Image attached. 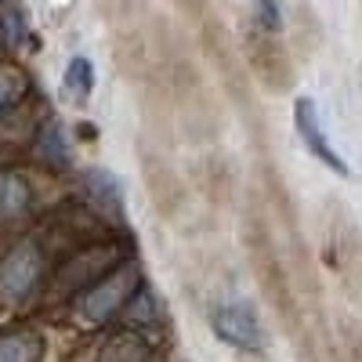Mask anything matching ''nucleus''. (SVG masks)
Returning a JSON list of instances; mask_svg holds the SVG:
<instances>
[{
  "mask_svg": "<svg viewBox=\"0 0 362 362\" xmlns=\"http://www.w3.org/2000/svg\"><path fill=\"white\" fill-rule=\"evenodd\" d=\"M138 286H141L138 264H124V268L116 264V272L102 276L98 283L83 286L76 308H80V315H83L87 322H109V319H116L119 312L127 308V300L134 297Z\"/></svg>",
  "mask_w": 362,
  "mask_h": 362,
  "instance_id": "f257e3e1",
  "label": "nucleus"
},
{
  "mask_svg": "<svg viewBox=\"0 0 362 362\" xmlns=\"http://www.w3.org/2000/svg\"><path fill=\"white\" fill-rule=\"evenodd\" d=\"M44 272H47V264H44L40 247L33 239H18V243H11L4 250V257H0V297L25 300L40 286Z\"/></svg>",
  "mask_w": 362,
  "mask_h": 362,
  "instance_id": "f03ea898",
  "label": "nucleus"
},
{
  "mask_svg": "<svg viewBox=\"0 0 362 362\" xmlns=\"http://www.w3.org/2000/svg\"><path fill=\"white\" fill-rule=\"evenodd\" d=\"M210 329L232 348L239 351H264V326L254 312V305L247 300H228V305H218L210 312Z\"/></svg>",
  "mask_w": 362,
  "mask_h": 362,
  "instance_id": "7ed1b4c3",
  "label": "nucleus"
},
{
  "mask_svg": "<svg viewBox=\"0 0 362 362\" xmlns=\"http://www.w3.org/2000/svg\"><path fill=\"white\" fill-rule=\"evenodd\" d=\"M247 54H250V66H254L257 80L268 90H290L293 87V62H290V51L283 47L279 37L250 33Z\"/></svg>",
  "mask_w": 362,
  "mask_h": 362,
  "instance_id": "20e7f679",
  "label": "nucleus"
},
{
  "mask_svg": "<svg viewBox=\"0 0 362 362\" xmlns=\"http://www.w3.org/2000/svg\"><path fill=\"white\" fill-rule=\"evenodd\" d=\"M293 127H297L300 141H305V148H308L319 163H326L329 170L341 174V177L351 174L348 163L341 160V153L329 145V138H326V131H322V119H319V109H315L312 98H297V102H293Z\"/></svg>",
  "mask_w": 362,
  "mask_h": 362,
  "instance_id": "39448f33",
  "label": "nucleus"
},
{
  "mask_svg": "<svg viewBox=\"0 0 362 362\" xmlns=\"http://www.w3.org/2000/svg\"><path fill=\"white\" fill-rule=\"evenodd\" d=\"M145 189L160 206V214H174L181 206V177L167 163H148L145 160Z\"/></svg>",
  "mask_w": 362,
  "mask_h": 362,
  "instance_id": "423d86ee",
  "label": "nucleus"
},
{
  "mask_svg": "<svg viewBox=\"0 0 362 362\" xmlns=\"http://www.w3.org/2000/svg\"><path fill=\"white\" fill-rule=\"evenodd\" d=\"M87 196H90V203L95 206H102L109 218H116V221H124V189H119V181H116V174H109V170H102V167H95V170H87Z\"/></svg>",
  "mask_w": 362,
  "mask_h": 362,
  "instance_id": "0eeeda50",
  "label": "nucleus"
},
{
  "mask_svg": "<svg viewBox=\"0 0 362 362\" xmlns=\"http://www.w3.org/2000/svg\"><path fill=\"white\" fill-rule=\"evenodd\" d=\"M29 206H33V189H29V181L15 170H4L0 174V221L25 218Z\"/></svg>",
  "mask_w": 362,
  "mask_h": 362,
  "instance_id": "6e6552de",
  "label": "nucleus"
},
{
  "mask_svg": "<svg viewBox=\"0 0 362 362\" xmlns=\"http://www.w3.org/2000/svg\"><path fill=\"white\" fill-rule=\"evenodd\" d=\"M153 344H148L145 334H134V329H119L116 337L105 341L98 362H153Z\"/></svg>",
  "mask_w": 362,
  "mask_h": 362,
  "instance_id": "1a4fd4ad",
  "label": "nucleus"
},
{
  "mask_svg": "<svg viewBox=\"0 0 362 362\" xmlns=\"http://www.w3.org/2000/svg\"><path fill=\"white\" fill-rule=\"evenodd\" d=\"M33 148H37V156H40L47 167L62 170V167L73 163V145H69V138H66V131H62V124H58V119H47V124L37 131Z\"/></svg>",
  "mask_w": 362,
  "mask_h": 362,
  "instance_id": "9d476101",
  "label": "nucleus"
},
{
  "mask_svg": "<svg viewBox=\"0 0 362 362\" xmlns=\"http://www.w3.org/2000/svg\"><path fill=\"white\" fill-rule=\"evenodd\" d=\"M119 315H124L127 329H134V334H141V329H153V326L160 322V297H156V290L141 279V286L134 290V297L127 300V308L119 312Z\"/></svg>",
  "mask_w": 362,
  "mask_h": 362,
  "instance_id": "9b49d317",
  "label": "nucleus"
},
{
  "mask_svg": "<svg viewBox=\"0 0 362 362\" xmlns=\"http://www.w3.org/2000/svg\"><path fill=\"white\" fill-rule=\"evenodd\" d=\"M44 344L33 329H8L0 334V362H40Z\"/></svg>",
  "mask_w": 362,
  "mask_h": 362,
  "instance_id": "f8f14e48",
  "label": "nucleus"
},
{
  "mask_svg": "<svg viewBox=\"0 0 362 362\" xmlns=\"http://www.w3.org/2000/svg\"><path fill=\"white\" fill-rule=\"evenodd\" d=\"M66 87L73 90L80 102L90 98V90H95V62L83 58V54L69 58V66H66Z\"/></svg>",
  "mask_w": 362,
  "mask_h": 362,
  "instance_id": "ddd939ff",
  "label": "nucleus"
},
{
  "mask_svg": "<svg viewBox=\"0 0 362 362\" xmlns=\"http://www.w3.org/2000/svg\"><path fill=\"white\" fill-rule=\"evenodd\" d=\"M254 33H264V37H279L283 33L279 0H254Z\"/></svg>",
  "mask_w": 362,
  "mask_h": 362,
  "instance_id": "4468645a",
  "label": "nucleus"
},
{
  "mask_svg": "<svg viewBox=\"0 0 362 362\" xmlns=\"http://www.w3.org/2000/svg\"><path fill=\"white\" fill-rule=\"evenodd\" d=\"M0 37H4V44H8V47H22V44L29 40L25 15H22L15 4H8L4 11H0Z\"/></svg>",
  "mask_w": 362,
  "mask_h": 362,
  "instance_id": "2eb2a0df",
  "label": "nucleus"
},
{
  "mask_svg": "<svg viewBox=\"0 0 362 362\" xmlns=\"http://www.w3.org/2000/svg\"><path fill=\"white\" fill-rule=\"evenodd\" d=\"M22 90H25V80L15 69H0V112L8 105H15L22 98Z\"/></svg>",
  "mask_w": 362,
  "mask_h": 362,
  "instance_id": "dca6fc26",
  "label": "nucleus"
}]
</instances>
